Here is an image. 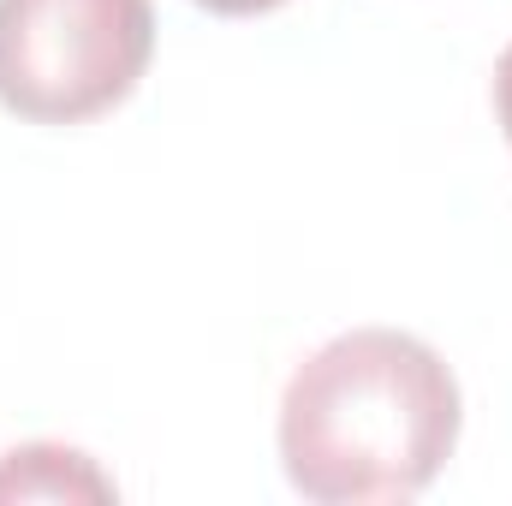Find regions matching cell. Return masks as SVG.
<instances>
[{
  "mask_svg": "<svg viewBox=\"0 0 512 506\" xmlns=\"http://www.w3.org/2000/svg\"><path fill=\"white\" fill-rule=\"evenodd\" d=\"M465 399L447 358L399 328L316 346L280 393V465L304 501L364 506L423 495L459 447Z\"/></svg>",
  "mask_w": 512,
  "mask_h": 506,
  "instance_id": "cell-1",
  "label": "cell"
},
{
  "mask_svg": "<svg viewBox=\"0 0 512 506\" xmlns=\"http://www.w3.org/2000/svg\"><path fill=\"white\" fill-rule=\"evenodd\" d=\"M149 54V0H0V108L30 126H84L120 108Z\"/></svg>",
  "mask_w": 512,
  "mask_h": 506,
  "instance_id": "cell-2",
  "label": "cell"
},
{
  "mask_svg": "<svg viewBox=\"0 0 512 506\" xmlns=\"http://www.w3.org/2000/svg\"><path fill=\"white\" fill-rule=\"evenodd\" d=\"M0 501H114V483L96 471L90 453L30 441L0 459Z\"/></svg>",
  "mask_w": 512,
  "mask_h": 506,
  "instance_id": "cell-3",
  "label": "cell"
},
{
  "mask_svg": "<svg viewBox=\"0 0 512 506\" xmlns=\"http://www.w3.org/2000/svg\"><path fill=\"white\" fill-rule=\"evenodd\" d=\"M495 114H501V131H507V143H512V42L495 60Z\"/></svg>",
  "mask_w": 512,
  "mask_h": 506,
  "instance_id": "cell-4",
  "label": "cell"
},
{
  "mask_svg": "<svg viewBox=\"0 0 512 506\" xmlns=\"http://www.w3.org/2000/svg\"><path fill=\"white\" fill-rule=\"evenodd\" d=\"M197 6H209V12H221V18H251V12H274V6H286V0H197Z\"/></svg>",
  "mask_w": 512,
  "mask_h": 506,
  "instance_id": "cell-5",
  "label": "cell"
}]
</instances>
